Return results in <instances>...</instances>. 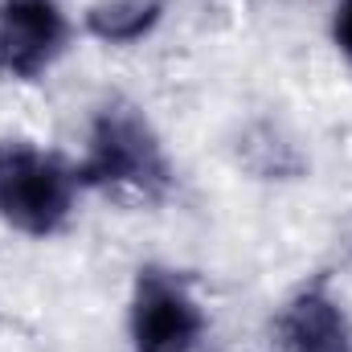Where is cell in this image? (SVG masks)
I'll use <instances>...</instances> for the list:
<instances>
[{"instance_id": "obj_4", "label": "cell", "mask_w": 352, "mask_h": 352, "mask_svg": "<svg viewBox=\"0 0 352 352\" xmlns=\"http://www.w3.org/2000/svg\"><path fill=\"white\" fill-rule=\"evenodd\" d=\"M78 33L82 25L66 0H0V74L8 82L50 78Z\"/></svg>"}, {"instance_id": "obj_1", "label": "cell", "mask_w": 352, "mask_h": 352, "mask_svg": "<svg viewBox=\"0 0 352 352\" xmlns=\"http://www.w3.org/2000/svg\"><path fill=\"white\" fill-rule=\"evenodd\" d=\"M74 168L87 192L164 201L176 188V164L160 127L140 102L127 98H107L94 107Z\"/></svg>"}, {"instance_id": "obj_3", "label": "cell", "mask_w": 352, "mask_h": 352, "mask_svg": "<svg viewBox=\"0 0 352 352\" xmlns=\"http://www.w3.org/2000/svg\"><path fill=\"white\" fill-rule=\"evenodd\" d=\"M123 332L127 352H201L213 332V316L184 270L144 263L127 287Z\"/></svg>"}, {"instance_id": "obj_2", "label": "cell", "mask_w": 352, "mask_h": 352, "mask_svg": "<svg viewBox=\"0 0 352 352\" xmlns=\"http://www.w3.org/2000/svg\"><path fill=\"white\" fill-rule=\"evenodd\" d=\"M82 180L70 156L50 152L33 140H0V226L29 238L50 242L62 238L82 201Z\"/></svg>"}, {"instance_id": "obj_7", "label": "cell", "mask_w": 352, "mask_h": 352, "mask_svg": "<svg viewBox=\"0 0 352 352\" xmlns=\"http://www.w3.org/2000/svg\"><path fill=\"white\" fill-rule=\"evenodd\" d=\"M328 37H332V50L352 66V0H336L332 21H328Z\"/></svg>"}, {"instance_id": "obj_6", "label": "cell", "mask_w": 352, "mask_h": 352, "mask_svg": "<svg viewBox=\"0 0 352 352\" xmlns=\"http://www.w3.org/2000/svg\"><path fill=\"white\" fill-rule=\"evenodd\" d=\"M160 21H164V0H98L82 16V33L102 45L127 50L148 41Z\"/></svg>"}, {"instance_id": "obj_5", "label": "cell", "mask_w": 352, "mask_h": 352, "mask_svg": "<svg viewBox=\"0 0 352 352\" xmlns=\"http://www.w3.org/2000/svg\"><path fill=\"white\" fill-rule=\"evenodd\" d=\"M270 352H352V311L328 278L299 283L270 316Z\"/></svg>"}]
</instances>
